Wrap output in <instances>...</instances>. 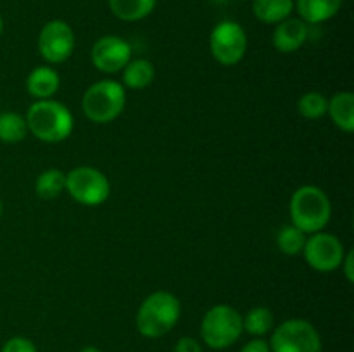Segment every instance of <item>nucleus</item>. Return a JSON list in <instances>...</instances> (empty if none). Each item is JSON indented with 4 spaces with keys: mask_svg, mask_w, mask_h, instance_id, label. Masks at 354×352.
<instances>
[{
    "mask_svg": "<svg viewBox=\"0 0 354 352\" xmlns=\"http://www.w3.org/2000/svg\"><path fill=\"white\" fill-rule=\"evenodd\" d=\"M328 99L322 92H306L297 100V113L304 119L317 121L327 114Z\"/></svg>",
    "mask_w": 354,
    "mask_h": 352,
    "instance_id": "5701e85b",
    "label": "nucleus"
},
{
    "mask_svg": "<svg viewBox=\"0 0 354 352\" xmlns=\"http://www.w3.org/2000/svg\"><path fill=\"white\" fill-rule=\"evenodd\" d=\"M242 324H244V331L256 338H263L268 335L270 331L275 328V317H273L272 309L265 306H256L242 316Z\"/></svg>",
    "mask_w": 354,
    "mask_h": 352,
    "instance_id": "6ab92c4d",
    "label": "nucleus"
},
{
    "mask_svg": "<svg viewBox=\"0 0 354 352\" xmlns=\"http://www.w3.org/2000/svg\"><path fill=\"white\" fill-rule=\"evenodd\" d=\"M290 224L303 233L324 231L332 217L330 197L317 185H303L292 193L289 202Z\"/></svg>",
    "mask_w": 354,
    "mask_h": 352,
    "instance_id": "7ed1b4c3",
    "label": "nucleus"
},
{
    "mask_svg": "<svg viewBox=\"0 0 354 352\" xmlns=\"http://www.w3.org/2000/svg\"><path fill=\"white\" fill-rule=\"evenodd\" d=\"M244 333L242 314L230 304L209 307L201 321V337L209 349L223 351L234 345Z\"/></svg>",
    "mask_w": 354,
    "mask_h": 352,
    "instance_id": "39448f33",
    "label": "nucleus"
},
{
    "mask_svg": "<svg viewBox=\"0 0 354 352\" xmlns=\"http://www.w3.org/2000/svg\"><path fill=\"white\" fill-rule=\"evenodd\" d=\"M80 352H102V351H100V349H97V347H92V345H88V347H83Z\"/></svg>",
    "mask_w": 354,
    "mask_h": 352,
    "instance_id": "cd10ccee",
    "label": "nucleus"
},
{
    "mask_svg": "<svg viewBox=\"0 0 354 352\" xmlns=\"http://www.w3.org/2000/svg\"><path fill=\"white\" fill-rule=\"evenodd\" d=\"M327 114L332 123L344 133L354 131V95L351 92H339L328 99Z\"/></svg>",
    "mask_w": 354,
    "mask_h": 352,
    "instance_id": "dca6fc26",
    "label": "nucleus"
},
{
    "mask_svg": "<svg viewBox=\"0 0 354 352\" xmlns=\"http://www.w3.org/2000/svg\"><path fill=\"white\" fill-rule=\"evenodd\" d=\"M66 188V173L59 168H48L38 175L35 182V192L40 199H57Z\"/></svg>",
    "mask_w": 354,
    "mask_h": 352,
    "instance_id": "aec40b11",
    "label": "nucleus"
},
{
    "mask_svg": "<svg viewBox=\"0 0 354 352\" xmlns=\"http://www.w3.org/2000/svg\"><path fill=\"white\" fill-rule=\"evenodd\" d=\"M241 352H272V349H270L268 342L263 340V338L254 337L242 347Z\"/></svg>",
    "mask_w": 354,
    "mask_h": 352,
    "instance_id": "bb28decb",
    "label": "nucleus"
},
{
    "mask_svg": "<svg viewBox=\"0 0 354 352\" xmlns=\"http://www.w3.org/2000/svg\"><path fill=\"white\" fill-rule=\"evenodd\" d=\"M344 0H294V10L306 24H322L330 21L342 9Z\"/></svg>",
    "mask_w": 354,
    "mask_h": 352,
    "instance_id": "4468645a",
    "label": "nucleus"
},
{
    "mask_svg": "<svg viewBox=\"0 0 354 352\" xmlns=\"http://www.w3.org/2000/svg\"><path fill=\"white\" fill-rule=\"evenodd\" d=\"M133 59L130 41L118 35H104L97 38L90 50V61L97 71L104 75H118Z\"/></svg>",
    "mask_w": 354,
    "mask_h": 352,
    "instance_id": "9b49d317",
    "label": "nucleus"
},
{
    "mask_svg": "<svg viewBox=\"0 0 354 352\" xmlns=\"http://www.w3.org/2000/svg\"><path fill=\"white\" fill-rule=\"evenodd\" d=\"M158 0H109V9L124 23H137L151 16Z\"/></svg>",
    "mask_w": 354,
    "mask_h": 352,
    "instance_id": "a211bd4d",
    "label": "nucleus"
},
{
    "mask_svg": "<svg viewBox=\"0 0 354 352\" xmlns=\"http://www.w3.org/2000/svg\"><path fill=\"white\" fill-rule=\"evenodd\" d=\"M2 216H3V202L2 199H0V219H2Z\"/></svg>",
    "mask_w": 354,
    "mask_h": 352,
    "instance_id": "c85d7f7f",
    "label": "nucleus"
},
{
    "mask_svg": "<svg viewBox=\"0 0 354 352\" xmlns=\"http://www.w3.org/2000/svg\"><path fill=\"white\" fill-rule=\"evenodd\" d=\"M306 233L296 228L294 224L282 226L277 233V247L286 255H299L303 254L304 244H306Z\"/></svg>",
    "mask_w": 354,
    "mask_h": 352,
    "instance_id": "4be33fe9",
    "label": "nucleus"
},
{
    "mask_svg": "<svg viewBox=\"0 0 354 352\" xmlns=\"http://www.w3.org/2000/svg\"><path fill=\"white\" fill-rule=\"evenodd\" d=\"M339 269L342 271L344 278L348 280V283H354V251L353 248L346 252L344 259H342V264Z\"/></svg>",
    "mask_w": 354,
    "mask_h": 352,
    "instance_id": "a878e982",
    "label": "nucleus"
},
{
    "mask_svg": "<svg viewBox=\"0 0 354 352\" xmlns=\"http://www.w3.org/2000/svg\"><path fill=\"white\" fill-rule=\"evenodd\" d=\"M252 14L265 24H279L294 12V0H251Z\"/></svg>",
    "mask_w": 354,
    "mask_h": 352,
    "instance_id": "f3484780",
    "label": "nucleus"
},
{
    "mask_svg": "<svg viewBox=\"0 0 354 352\" xmlns=\"http://www.w3.org/2000/svg\"><path fill=\"white\" fill-rule=\"evenodd\" d=\"M28 131L45 144H59L71 137L75 117L66 104L55 99L35 100L24 116Z\"/></svg>",
    "mask_w": 354,
    "mask_h": 352,
    "instance_id": "f257e3e1",
    "label": "nucleus"
},
{
    "mask_svg": "<svg viewBox=\"0 0 354 352\" xmlns=\"http://www.w3.org/2000/svg\"><path fill=\"white\" fill-rule=\"evenodd\" d=\"M182 316V304L175 293L156 290L138 306L135 324L142 337L161 338L176 326Z\"/></svg>",
    "mask_w": 354,
    "mask_h": 352,
    "instance_id": "f03ea898",
    "label": "nucleus"
},
{
    "mask_svg": "<svg viewBox=\"0 0 354 352\" xmlns=\"http://www.w3.org/2000/svg\"><path fill=\"white\" fill-rule=\"evenodd\" d=\"M272 352H322V337L306 320L290 317L272 330Z\"/></svg>",
    "mask_w": 354,
    "mask_h": 352,
    "instance_id": "0eeeda50",
    "label": "nucleus"
},
{
    "mask_svg": "<svg viewBox=\"0 0 354 352\" xmlns=\"http://www.w3.org/2000/svg\"><path fill=\"white\" fill-rule=\"evenodd\" d=\"M2 31H3V19L2 16H0V35H2Z\"/></svg>",
    "mask_w": 354,
    "mask_h": 352,
    "instance_id": "c756f323",
    "label": "nucleus"
},
{
    "mask_svg": "<svg viewBox=\"0 0 354 352\" xmlns=\"http://www.w3.org/2000/svg\"><path fill=\"white\" fill-rule=\"evenodd\" d=\"M346 252L341 238L325 230L308 235L303 248L308 266L318 273H332L341 268Z\"/></svg>",
    "mask_w": 354,
    "mask_h": 352,
    "instance_id": "9d476101",
    "label": "nucleus"
},
{
    "mask_svg": "<svg viewBox=\"0 0 354 352\" xmlns=\"http://www.w3.org/2000/svg\"><path fill=\"white\" fill-rule=\"evenodd\" d=\"M211 2H214V3H227L228 0H211Z\"/></svg>",
    "mask_w": 354,
    "mask_h": 352,
    "instance_id": "7c9ffc66",
    "label": "nucleus"
},
{
    "mask_svg": "<svg viewBox=\"0 0 354 352\" xmlns=\"http://www.w3.org/2000/svg\"><path fill=\"white\" fill-rule=\"evenodd\" d=\"M64 190L75 202L86 207H97L109 199L111 182L93 166H76L66 173Z\"/></svg>",
    "mask_w": 354,
    "mask_h": 352,
    "instance_id": "423d86ee",
    "label": "nucleus"
},
{
    "mask_svg": "<svg viewBox=\"0 0 354 352\" xmlns=\"http://www.w3.org/2000/svg\"><path fill=\"white\" fill-rule=\"evenodd\" d=\"M0 352H38L37 345L26 337H12L3 344Z\"/></svg>",
    "mask_w": 354,
    "mask_h": 352,
    "instance_id": "b1692460",
    "label": "nucleus"
},
{
    "mask_svg": "<svg viewBox=\"0 0 354 352\" xmlns=\"http://www.w3.org/2000/svg\"><path fill=\"white\" fill-rule=\"evenodd\" d=\"M121 85L130 90H144L156 79V68L149 59H131L121 71Z\"/></svg>",
    "mask_w": 354,
    "mask_h": 352,
    "instance_id": "2eb2a0df",
    "label": "nucleus"
},
{
    "mask_svg": "<svg viewBox=\"0 0 354 352\" xmlns=\"http://www.w3.org/2000/svg\"><path fill=\"white\" fill-rule=\"evenodd\" d=\"M308 38H310V24L299 17H287L282 23L275 24L272 41L280 54H294L303 48Z\"/></svg>",
    "mask_w": 354,
    "mask_h": 352,
    "instance_id": "f8f14e48",
    "label": "nucleus"
},
{
    "mask_svg": "<svg viewBox=\"0 0 354 352\" xmlns=\"http://www.w3.org/2000/svg\"><path fill=\"white\" fill-rule=\"evenodd\" d=\"M127 107V90L116 79H99L85 90L82 110L95 124H109L123 114Z\"/></svg>",
    "mask_w": 354,
    "mask_h": 352,
    "instance_id": "20e7f679",
    "label": "nucleus"
},
{
    "mask_svg": "<svg viewBox=\"0 0 354 352\" xmlns=\"http://www.w3.org/2000/svg\"><path fill=\"white\" fill-rule=\"evenodd\" d=\"M61 88V76L52 66H37L26 78V90L35 100L54 99Z\"/></svg>",
    "mask_w": 354,
    "mask_h": 352,
    "instance_id": "ddd939ff",
    "label": "nucleus"
},
{
    "mask_svg": "<svg viewBox=\"0 0 354 352\" xmlns=\"http://www.w3.org/2000/svg\"><path fill=\"white\" fill-rule=\"evenodd\" d=\"M76 35L71 24L62 19H50L41 26L37 38V48L48 66L62 64L73 55Z\"/></svg>",
    "mask_w": 354,
    "mask_h": 352,
    "instance_id": "1a4fd4ad",
    "label": "nucleus"
},
{
    "mask_svg": "<svg viewBox=\"0 0 354 352\" xmlns=\"http://www.w3.org/2000/svg\"><path fill=\"white\" fill-rule=\"evenodd\" d=\"M175 352H203L199 340L192 337H182L175 345Z\"/></svg>",
    "mask_w": 354,
    "mask_h": 352,
    "instance_id": "393cba45",
    "label": "nucleus"
},
{
    "mask_svg": "<svg viewBox=\"0 0 354 352\" xmlns=\"http://www.w3.org/2000/svg\"><path fill=\"white\" fill-rule=\"evenodd\" d=\"M28 124L24 116L14 110L0 113V141L3 144H19L28 137Z\"/></svg>",
    "mask_w": 354,
    "mask_h": 352,
    "instance_id": "412c9836",
    "label": "nucleus"
},
{
    "mask_svg": "<svg viewBox=\"0 0 354 352\" xmlns=\"http://www.w3.org/2000/svg\"><path fill=\"white\" fill-rule=\"evenodd\" d=\"M209 52L221 66H235L248 52V33L237 21H221L211 30Z\"/></svg>",
    "mask_w": 354,
    "mask_h": 352,
    "instance_id": "6e6552de",
    "label": "nucleus"
}]
</instances>
